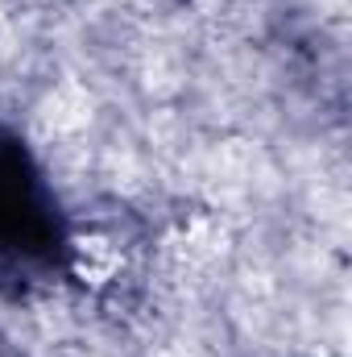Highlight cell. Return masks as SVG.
<instances>
[{
	"mask_svg": "<svg viewBox=\"0 0 352 357\" xmlns=\"http://www.w3.org/2000/svg\"><path fill=\"white\" fill-rule=\"evenodd\" d=\"M63 245L54 208L38 183L25 146L0 129V250L17 258H54Z\"/></svg>",
	"mask_w": 352,
	"mask_h": 357,
	"instance_id": "6da1fadb",
	"label": "cell"
}]
</instances>
